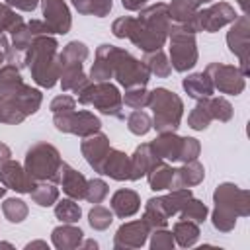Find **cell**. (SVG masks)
Masks as SVG:
<instances>
[{
	"mask_svg": "<svg viewBox=\"0 0 250 250\" xmlns=\"http://www.w3.org/2000/svg\"><path fill=\"white\" fill-rule=\"evenodd\" d=\"M172 20L168 16V4L156 2L148 8H141L137 18L121 16L111 23V33L117 39H129L135 47L146 51L162 49L168 41Z\"/></svg>",
	"mask_w": 250,
	"mask_h": 250,
	"instance_id": "obj_1",
	"label": "cell"
},
{
	"mask_svg": "<svg viewBox=\"0 0 250 250\" xmlns=\"http://www.w3.org/2000/svg\"><path fill=\"white\" fill-rule=\"evenodd\" d=\"M213 215L211 223L219 232H230L236 227L238 217L250 215V193L236 184L223 182L213 191Z\"/></svg>",
	"mask_w": 250,
	"mask_h": 250,
	"instance_id": "obj_2",
	"label": "cell"
},
{
	"mask_svg": "<svg viewBox=\"0 0 250 250\" xmlns=\"http://www.w3.org/2000/svg\"><path fill=\"white\" fill-rule=\"evenodd\" d=\"M25 66L31 72V78L41 88H53L61 76V62H59V43L53 35L37 37L27 55Z\"/></svg>",
	"mask_w": 250,
	"mask_h": 250,
	"instance_id": "obj_3",
	"label": "cell"
},
{
	"mask_svg": "<svg viewBox=\"0 0 250 250\" xmlns=\"http://www.w3.org/2000/svg\"><path fill=\"white\" fill-rule=\"evenodd\" d=\"M0 98L14 102L27 117L33 115L43 102L41 90L25 84L20 74V68L10 62L0 66Z\"/></svg>",
	"mask_w": 250,
	"mask_h": 250,
	"instance_id": "obj_4",
	"label": "cell"
},
{
	"mask_svg": "<svg viewBox=\"0 0 250 250\" xmlns=\"http://www.w3.org/2000/svg\"><path fill=\"white\" fill-rule=\"evenodd\" d=\"M148 107L152 109V129L158 133L178 131L184 115V102L182 98L168 90V88H154L148 92Z\"/></svg>",
	"mask_w": 250,
	"mask_h": 250,
	"instance_id": "obj_5",
	"label": "cell"
},
{
	"mask_svg": "<svg viewBox=\"0 0 250 250\" xmlns=\"http://www.w3.org/2000/svg\"><path fill=\"white\" fill-rule=\"evenodd\" d=\"M61 164H62V160H61V154H59L57 146H53L47 141H39V143H33L27 148L23 168L29 174V178L35 180V182L59 184Z\"/></svg>",
	"mask_w": 250,
	"mask_h": 250,
	"instance_id": "obj_6",
	"label": "cell"
},
{
	"mask_svg": "<svg viewBox=\"0 0 250 250\" xmlns=\"http://www.w3.org/2000/svg\"><path fill=\"white\" fill-rule=\"evenodd\" d=\"M107 55L111 62V78H115L119 86L123 88L146 86V82L150 80V72L143 61L135 59L129 51L109 43H107Z\"/></svg>",
	"mask_w": 250,
	"mask_h": 250,
	"instance_id": "obj_7",
	"label": "cell"
},
{
	"mask_svg": "<svg viewBox=\"0 0 250 250\" xmlns=\"http://www.w3.org/2000/svg\"><path fill=\"white\" fill-rule=\"evenodd\" d=\"M78 104L94 105L100 113L125 119V105L119 94V88L111 82H90L84 90L78 92Z\"/></svg>",
	"mask_w": 250,
	"mask_h": 250,
	"instance_id": "obj_8",
	"label": "cell"
},
{
	"mask_svg": "<svg viewBox=\"0 0 250 250\" xmlns=\"http://www.w3.org/2000/svg\"><path fill=\"white\" fill-rule=\"evenodd\" d=\"M168 41H170V66L176 72H188L197 64V41L195 33L188 31L184 25L174 23L168 31Z\"/></svg>",
	"mask_w": 250,
	"mask_h": 250,
	"instance_id": "obj_9",
	"label": "cell"
},
{
	"mask_svg": "<svg viewBox=\"0 0 250 250\" xmlns=\"http://www.w3.org/2000/svg\"><path fill=\"white\" fill-rule=\"evenodd\" d=\"M234 20H236V12L229 2H215L209 8L197 10L189 20H186L180 25H184L191 33H199V31L215 33L221 27L232 23Z\"/></svg>",
	"mask_w": 250,
	"mask_h": 250,
	"instance_id": "obj_10",
	"label": "cell"
},
{
	"mask_svg": "<svg viewBox=\"0 0 250 250\" xmlns=\"http://www.w3.org/2000/svg\"><path fill=\"white\" fill-rule=\"evenodd\" d=\"M41 35H53L51 27L45 21L31 20V21L23 23L18 31L12 33V41H10V49H8L6 61L10 64H16L18 68H25V55H27L31 43Z\"/></svg>",
	"mask_w": 250,
	"mask_h": 250,
	"instance_id": "obj_11",
	"label": "cell"
},
{
	"mask_svg": "<svg viewBox=\"0 0 250 250\" xmlns=\"http://www.w3.org/2000/svg\"><path fill=\"white\" fill-rule=\"evenodd\" d=\"M53 123L57 127V131L70 133V135H76L82 139H86V137H90L102 129L100 117L94 115L92 111H86V109H80V111L72 109L66 113H55Z\"/></svg>",
	"mask_w": 250,
	"mask_h": 250,
	"instance_id": "obj_12",
	"label": "cell"
},
{
	"mask_svg": "<svg viewBox=\"0 0 250 250\" xmlns=\"http://www.w3.org/2000/svg\"><path fill=\"white\" fill-rule=\"evenodd\" d=\"M213 88L219 90L221 94H230V96H238L242 94V90L246 88V76L242 74V70L234 64H223V62H209L203 70Z\"/></svg>",
	"mask_w": 250,
	"mask_h": 250,
	"instance_id": "obj_13",
	"label": "cell"
},
{
	"mask_svg": "<svg viewBox=\"0 0 250 250\" xmlns=\"http://www.w3.org/2000/svg\"><path fill=\"white\" fill-rule=\"evenodd\" d=\"M248 35H250V21H248V16L242 14V16H236V20L232 21L230 29L227 31V45H229V51L238 57V62H240V70L244 76H248Z\"/></svg>",
	"mask_w": 250,
	"mask_h": 250,
	"instance_id": "obj_14",
	"label": "cell"
},
{
	"mask_svg": "<svg viewBox=\"0 0 250 250\" xmlns=\"http://www.w3.org/2000/svg\"><path fill=\"white\" fill-rule=\"evenodd\" d=\"M150 234V229L148 225L139 219V221H129V223H123L115 236H113V248L115 250H129V248H141L146 238Z\"/></svg>",
	"mask_w": 250,
	"mask_h": 250,
	"instance_id": "obj_15",
	"label": "cell"
},
{
	"mask_svg": "<svg viewBox=\"0 0 250 250\" xmlns=\"http://www.w3.org/2000/svg\"><path fill=\"white\" fill-rule=\"evenodd\" d=\"M41 12H43V21L51 27L53 33L64 35L72 27V16L64 0H41Z\"/></svg>",
	"mask_w": 250,
	"mask_h": 250,
	"instance_id": "obj_16",
	"label": "cell"
},
{
	"mask_svg": "<svg viewBox=\"0 0 250 250\" xmlns=\"http://www.w3.org/2000/svg\"><path fill=\"white\" fill-rule=\"evenodd\" d=\"M0 184L6 189H14L18 193H29L37 182L29 178V174L20 162L10 158L0 166Z\"/></svg>",
	"mask_w": 250,
	"mask_h": 250,
	"instance_id": "obj_17",
	"label": "cell"
},
{
	"mask_svg": "<svg viewBox=\"0 0 250 250\" xmlns=\"http://www.w3.org/2000/svg\"><path fill=\"white\" fill-rule=\"evenodd\" d=\"M111 145H109V139L107 135L104 133H94L90 137H86L80 145V150H82V156L86 158V162L90 164V168H94V172L100 174V168H102V162L104 158L107 156Z\"/></svg>",
	"mask_w": 250,
	"mask_h": 250,
	"instance_id": "obj_18",
	"label": "cell"
},
{
	"mask_svg": "<svg viewBox=\"0 0 250 250\" xmlns=\"http://www.w3.org/2000/svg\"><path fill=\"white\" fill-rule=\"evenodd\" d=\"M100 174L109 176L111 180H117V182H131V160H129V154H125L123 150H117V148H109L107 156L102 162Z\"/></svg>",
	"mask_w": 250,
	"mask_h": 250,
	"instance_id": "obj_19",
	"label": "cell"
},
{
	"mask_svg": "<svg viewBox=\"0 0 250 250\" xmlns=\"http://www.w3.org/2000/svg\"><path fill=\"white\" fill-rule=\"evenodd\" d=\"M59 184H61L62 191H64L68 197H72V199H84L88 180L84 178V174H80L78 170H74V168H72L70 164H66V162L61 164Z\"/></svg>",
	"mask_w": 250,
	"mask_h": 250,
	"instance_id": "obj_20",
	"label": "cell"
},
{
	"mask_svg": "<svg viewBox=\"0 0 250 250\" xmlns=\"http://www.w3.org/2000/svg\"><path fill=\"white\" fill-rule=\"evenodd\" d=\"M203 178H205V168L197 158L189 160V162H184L180 168L174 170V180H172V188L170 189L193 188V186L201 184Z\"/></svg>",
	"mask_w": 250,
	"mask_h": 250,
	"instance_id": "obj_21",
	"label": "cell"
},
{
	"mask_svg": "<svg viewBox=\"0 0 250 250\" xmlns=\"http://www.w3.org/2000/svg\"><path fill=\"white\" fill-rule=\"evenodd\" d=\"M111 211L119 219H129L141 209V195L135 189H117L111 195Z\"/></svg>",
	"mask_w": 250,
	"mask_h": 250,
	"instance_id": "obj_22",
	"label": "cell"
},
{
	"mask_svg": "<svg viewBox=\"0 0 250 250\" xmlns=\"http://www.w3.org/2000/svg\"><path fill=\"white\" fill-rule=\"evenodd\" d=\"M51 240H53V246L59 250H74V248H80L84 240V232L82 229L74 227V223H62L53 229Z\"/></svg>",
	"mask_w": 250,
	"mask_h": 250,
	"instance_id": "obj_23",
	"label": "cell"
},
{
	"mask_svg": "<svg viewBox=\"0 0 250 250\" xmlns=\"http://www.w3.org/2000/svg\"><path fill=\"white\" fill-rule=\"evenodd\" d=\"M150 148L158 158H162L166 162H176L180 156V148H182V137H178L176 131L160 133L150 143Z\"/></svg>",
	"mask_w": 250,
	"mask_h": 250,
	"instance_id": "obj_24",
	"label": "cell"
},
{
	"mask_svg": "<svg viewBox=\"0 0 250 250\" xmlns=\"http://www.w3.org/2000/svg\"><path fill=\"white\" fill-rule=\"evenodd\" d=\"M129 160H131V182H137V180H141L143 176H146L148 168H150L154 162H158V160H162V158H158V156L152 152L150 143H143V145H139V146L135 148V152L129 156Z\"/></svg>",
	"mask_w": 250,
	"mask_h": 250,
	"instance_id": "obj_25",
	"label": "cell"
},
{
	"mask_svg": "<svg viewBox=\"0 0 250 250\" xmlns=\"http://www.w3.org/2000/svg\"><path fill=\"white\" fill-rule=\"evenodd\" d=\"M59 82H61L62 92H74V94H78V92L84 90L92 80H90V76L84 74L82 64H62V66H61Z\"/></svg>",
	"mask_w": 250,
	"mask_h": 250,
	"instance_id": "obj_26",
	"label": "cell"
},
{
	"mask_svg": "<svg viewBox=\"0 0 250 250\" xmlns=\"http://www.w3.org/2000/svg\"><path fill=\"white\" fill-rule=\"evenodd\" d=\"M182 88L193 100H205V98L213 96V92H215V88H213V84H211V80H209V76L205 72L188 74L182 80Z\"/></svg>",
	"mask_w": 250,
	"mask_h": 250,
	"instance_id": "obj_27",
	"label": "cell"
},
{
	"mask_svg": "<svg viewBox=\"0 0 250 250\" xmlns=\"http://www.w3.org/2000/svg\"><path fill=\"white\" fill-rule=\"evenodd\" d=\"M174 170L166 160H158L154 162L148 172H146V180L152 191H162V189H170L172 188V180H174Z\"/></svg>",
	"mask_w": 250,
	"mask_h": 250,
	"instance_id": "obj_28",
	"label": "cell"
},
{
	"mask_svg": "<svg viewBox=\"0 0 250 250\" xmlns=\"http://www.w3.org/2000/svg\"><path fill=\"white\" fill-rule=\"evenodd\" d=\"M168 215L160 203V197H150L146 203H145V211H143V221L148 225L150 230L154 229H166L168 225Z\"/></svg>",
	"mask_w": 250,
	"mask_h": 250,
	"instance_id": "obj_29",
	"label": "cell"
},
{
	"mask_svg": "<svg viewBox=\"0 0 250 250\" xmlns=\"http://www.w3.org/2000/svg\"><path fill=\"white\" fill-rule=\"evenodd\" d=\"M174 242L182 248H189L197 242L199 238V225L193 223V221H188V219H182V221H176L174 223Z\"/></svg>",
	"mask_w": 250,
	"mask_h": 250,
	"instance_id": "obj_30",
	"label": "cell"
},
{
	"mask_svg": "<svg viewBox=\"0 0 250 250\" xmlns=\"http://www.w3.org/2000/svg\"><path fill=\"white\" fill-rule=\"evenodd\" d=\"M143 62L146 64L148 72L154 74L156 78H166V76H170V72H172L170 61H168V57H166V53H164L162 49L146 51L145 57H143Z\"/></svg>",
	"mask_w": 250,
	"mask_h": 250,
	"instance_id": "obj_31",
	"label": "cell"
},
{
	"mask_svg": "<svg viewBox=\"0 0 250 250\" xmlns=\"http://www.w3.org/2000/svg\"><path fill=\"white\" fill-rule=\"evenodd\" d=\"M191 189L189 188H178V189H170V193L160 195V203L166 211L168 217H174L180 213V209L186 205V201L191 197Z\"/></svg>",
	"mask_w": 250,
	"mask_h": 250,
	"instance_id": "obj_32",
	"label": "cell"
},
{
	"mask_svg": "<svg viewBox=\"0 0 250 250\" xmlns=\"http://www.w3.org/2000/svg\"><path fill=\"white\" fill-rule=\"evenodd\" d=\"M201 4V0H172L168 4V16L174 23H184L199 10Z\"/></svg>",
	"mask_w": 250,
	"mask_h": 250,
	"instance_id": "obj_33",
	"label": "cell"
},
{
	"mask_svg": "<svg viewBox=\"0 0 250 250\" xmlns=\"http://www.w3.org/2000/svg\"><path fill=\"white\" fill-rule=\"evenodd\" d=\"M90 51L86 47V43L82 41H70L64 45V49L59 53V62L62 64H84V61L88 59Z\"/></svg>",
	"mask_w": 250,
	"mask_h": 250,
	"instance_id": "obj_34",
	"label": "cell"
},
{
	"mask_svg": "<svg viewBox=\"0 0 250 250\" xmlns=\"http://www.w3.org/2000/svg\"><path fill=\"white\" fill-rule=\"evenodd\" d=\"M29 195L39 207H51L59 199V188L53 182H37Z\"/></svg>",
	"mask_w": 250,
	"mask_h": 250,
	"instance_id": "obj_35",
	"label": "cell"
},
{
	"mask_svg": "<svg viewBox=\"0 0 250 250\" xmlns=\"http://www.w3.org/2000/svg\"><path fill=\"white\" fill-rule=\"evenodd\" d=\"M70 2L78 10V14L96 16V18H105L113 8V0H70Z\"/></svg>",
	"mask_w": 250,
	"mask_h": 250,
	"instance_id": "obj_36",
	"label": "cell"
},
{
	"mask_svg": "<svg viewBox=\"0 0 250 250\" xmlns=\"http://www.w3.org/2000/svg\"><path fill=\"white\" fill-rule=\"evenodd\" d=\"M211 121H213V115H211V111H209L207 98H205V100H197L195 107H193V109L189 111V115H188V125H189L193 131H205Z\"/></svg>",
	"mask_w": 250,
	"mask_h": 250,
	"instance_id": "obj_37",
	"label": "cell"
},
{
	"mask_svg": "<svg viewBox=\"0 0 250 250\" xmlns=\"http://www.w3.org/2000/svg\"><path fill=\"white\" fill-rule=\"evenodd\" d=\"M207 213H209V209H207V205L203 203V201H199V199H195L193 195L186 201V205L180 209V219H188V221H193V223H197V225H201L205 219H207Z\"/></svg>",
	"mask_w": 250,
	"mask_h": 250,
	"instance_id": "obj_38",
	"label": "cell"
},
{
	"mask_svg": "<svg viewBox=\"0 0 250 250\" xmlns=\"http://www.w3.org/2000/svg\"><path fill=\"white\" fill-rule=\"evenodd\" d=\"M82 215V209L80 205L76 203V199L68 197V199H61L57 205H55V217L61 221V223H78Z\"/></svg>",
	"mask_w": 250,
	"mask_h": 250,
	"instance_id": "obj_39",
	"label": "cell"
},
{
	"mask_svg": "<svg viewBox=\"0 0 250 250\" xmlns=\"http://www.w3.org/2000/svg\"><path fill=\"white\" fill-rule=\"evenodd\" d=\"M127 129L133 133V135H146L150 129H152V119L146 111L143 109H133L129 115H127Z\"/></svg>",
	"mask_w": 250,
	"mask_h": 250,
	"instance_id": "obj_40",
	"label": "cell"
},
{
	"mask_svg": "<svg viewBox=\"0 0 250 250\" xmlns=\"http://www.w3.org/2000/svg\"><path fill=\"white\" fill-rule=\"evenodd\" d=\"M2 213H4V217H6L10 223H21V221L27 217L29 209H27V203H25L23 199L8 197V199H4V203H2Z\"/></svg>",
	"mask_w": 250,
	"mask_h": 250,
	"instance_id": "obj_41",
	"label": "cell"
},
{
	"mask_svg": "<svg viewBox=\"0 0 250 250\" xmlns=\"http://www.w3.org/2000/svg\"><path fill=\"white\" fill-rule=\"evenodd\" d=\"M207 105H209V111H211L213 119H217L221 123H227V121L232 119V111L234 109H232V105H230V102L227 98H223V96H217V98L209 96L207 98Z\"/></svg>",
	"mask_w": 250,
	"mask_h": 250,
	"instance_id": "obj_42",
	"label": "cell"
},
{
	"mask_svg": "<svg viewBox=\"0 0 250 250\" xmlns=\"http://www.w3.org/2000/svg\"><path fill=\"white\" fill-rule=\"evenodd\" d=\"M88 223L94 230H105L111 223H113V211L96 203L90 211H88Z\"/></svg>",
	"mask_w": 250,
	"mask_h": 250,
	"instance_id": "obj_43",
	"label": "cell"
},
{
	"mask_svg": "<svg viewBox=\"0 0 250 250\" xmlns=\"http://www.w3.org/2000/svg\"><path fill=\"white\" fill-rule=\"evenodd\" d=\"M23 18L18 16L8 4L0 2V33H14L23 25Z\"/></svg>",
	"mask_w": 250,
	"mask_h": 250,
	"instance_id": "obj_44",
	"label": "cell"
},
{
	"mask_svg": "<svg viewBox=\"0 0 250 250\" xmlns=\"http://www.w3.org/2000/svg\"><path fill=\"white\" fill-rule=\"evenodd\" d=\"M121 98H123V105L131 109H143L145 105H148V90L145 86L125 88V94Z\"/></svg>",
	"mask_w": 250,
	"mask_h": 250,
	"instance_id": "obj_45",
	"label": "cell"
},
{
	"mask_svg": "<svg viewBox=\"0 0 250 250\" xmlns=\"http://www.w3.org/2000/svg\"><path fill=\"white\" fill-rule=\"evenodd\" d=\"M109 193V186L102 180V178H92L88 180V186H86V195L84 199H88L90 203H102Z\"/></svg>",
	"mask_w": 250,
	"mask_h": 250,
	"instance_id": "obj_46",
	"label": "cell"
},
{
	"mask_svg": "<svg viewBox=\"0 0 250 250\" xmlns=\"http://www.w3.org/2000/svg\"><path fill=\"white\" fill-rule=\"evenodd\" d=\"M174 234L166 229H154L150 232V248L152 250H172L174 248Z\"/></svg>",
	"mask_w": 250,
	"mask_h": 250,
	"instance_id": "obj_47",
	"label": "cell"
},
{
	"mask_svg": "<svg viewBox=\"0 0 250 250\" xmlns=\"http://www.w3.org/2000/svg\"><path fill=\"white\" fill-rule=\"evenodd\" d=\"M201 152V145L197 139L193 137H182V148H180V156H178V162H189V160H195Z\"/></svg>",
	"mask_w": 250,
	"mask_h": 250,
	"instance_id": "obj_48",
	"label": "cell"
},
{
	"mask_svg": "<svg viewBox=\"0 0 250 250\" xmlns=\"http://www.w3.org/2000/svg\"><path fill=\"white\" fill-rule=\"evenodd\" d=\"M49 109L53 111V115H55V113H66V111H72V109H76V100H74L72 96L61 94V96H57V98L51 100Z\"/></svg>",
	"mask_w": 250,
	"mask_h": 250,
	"instance_id": "obj_49",
	"label": "cell"
},
{
	"mask_svg": "<svg viewBox=\"0 0 250 250\" xmlns=\"http://www.w3.org/2000/svg\"><path fill=\"white\" fill-rule=\"evenodd\" d=\"M4 4H8L10 8H16V10H21V12H33L41 0H2Z\"/></svg>",
	"mask_w": 250,
	"mask_h": 250,
	"instance_id": "obj_50",
	"label": "cell"
},
{
	"mask_svg": "<svg viewBox=\"0 0 250 250\" xmlns=\"http://www.w3.org/2000/svg\"><path fill=\"white\" fill-rule=\"evenodd\" d=\"M8 49H10V39L6 33H0V64L6 61L8 57Z\"/></svg>",
	"mask_w": 250,
	"mask_h": 250,
	"instance_id": "obj_51",
	"label": "cell"
},
{
	"mask_svg": "<svg viewBox=\"0 0 250 250\" xmlns=\"http://www.w3.org/2000/svg\"><path fill=\"white\" fill-rule=\"evenodd\" d=\"M146 2H148V0H121L123 8L129 10V12H137V10H141Z\"/></svg>",
	"mask_w": 250,
	"mask_h": 250,
	"instance_id": "obj_52",
	"label": "cell"
},
{
	"mask_svg": "<svg viewBox=\"0 0 250 250\" xmlns=\"http://www.w3.org/2000/svg\"><path fill=\"white\" fill-rule=\"evenodd\" d=\"M10 158H12V150H10V146L4 145V143H0V166H2L6 160H10Z\"/></svg>",
	"mask_w": 250,
	"mask_h": 250,
	"instance_id": "obj_53",
	"label": "cell"
},
{
	"mask_svg": "<svg viewBox=\"0 0 250 250\" xmlns=\"http://www.w3.org/2000/svg\"><path fill=\"white\" fill-rule=\"evenodd\" d=\"M25 248H27V250H31V248H45V250H47L49 246H47V242H43V240H35V242L25 244Z\"/></svg>",
	"mask_w": 250,
	"mask_h": 250,
	"instance_id": "obj_54",
	"label": "cell"
},
{
	"mask_svg": "<svg viewBox=\"0 0 250 250\" xmlns=\"http://www.w3.org/2000/svg\"><path fill=\"white\" fill-rule=\"evenodd\" d=\"M80 248H98V242L96 240H82V244H80Z\"/></svg>",
	"mask_w": 250,
	"mask_h": 250,
	"instance_id": "obj_55",
	"label": "cell"
},
{
	"mask_svg": "<svg viewBox=\"0 0 250 250\" xmlns=\"http://www.w3.org/2000/svg\"><path fill=\"white\" fill-rule=\"evenodd\" d=\"M238 2V6L242 8V14H246V10H248V2L246 0H236Z\"/></svg>",
	"mask_w": 250,
	"mask_h": 250,
	"instance_id": "obj_56",
	"label": "cell"
},
{
	"mask_svg": "<svg viewBox=\"0 0 250 250\" xmlns=\"http://www.w3.org/2000/svg\"><path fill=\"white\" fill-rule=\"evenodd\" d=\"M4 195H6V188H4V186H2V184H0V199H2V197H4Z\"/></svg>",
	"mask_w": 250,
	"mask_h": 250,
	"instance_id": "obj_57",
	"label": "cell"
},
{
	"mask_svg": "<svg viewBox=\"0 0 250 250\" xmlns=\"http://www.w3.org/2000/svg\"><path fill=\"white\" fill-rule=\"evenodd\" d=\"M0 248H12V244H8V242H0Z\"/></svg>",
	"mask_w": 250,
	"mask_h": 250,
	"instance_id": "obj_58",
	"label": "cell"
},
{
	"mask_svg": "<svg viewBox=\"0 0 250 250\" xmlns=\"http://www.w3.org/2000/svg\"><path fill=\"white\" fill-rule=\"evenodd\" d=\"M201 2H213V0H201Z\"/></svg>",
	"mask_w": 250,
	"mask_h": 250,
	"instance_id": "obj_59",
	"label": "cell"
}]
</instances>
